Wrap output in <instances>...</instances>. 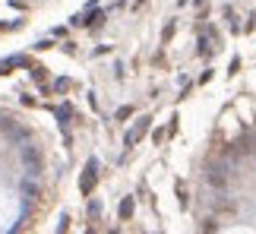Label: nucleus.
I'll return each instance as SVG.
<instances>
[{
	"mask_svg": "<svg viewBox=\"0 0 256 234\" xmlns=\"http://www.w3.org/2000/svg\"><path fill=\"white\" fill-rule=\"evenodd\" d=\"M92 184H95V162L88 164V174H82V193L92 190Z\"/></svg>",
	"mask_w": 256,
	"mask_h": 234,
	"instance_id": "obj_1",
	"label": "nucleus"
}]
</instances>
